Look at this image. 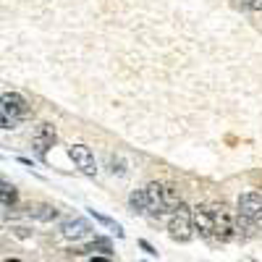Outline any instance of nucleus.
Masks as SVG:
<instances>
[{"instance_id": "a211bd4d", "label": "nucleus", "mask_w": 262, "mask_h": 262, "mask_svg": "<svg viewBox=\"0 0 262 262\" xmlns=\"http://www.w3.org/2000/svg\"><path fill=\"white\" fill-rule=\"evenodd\" d=\"M139 247H142L147 254H158V252H155V247H152V244H147V242H139Z\"/></svg>"}, {"instance_id": "4468645a", "label": "nucleus", "mask_w": 262, "mask_h": 262, "mask_svg": "<svg viewBox=\"0 0 262 262\" xmlns=\"http://www.w3.org/2000/svg\"><path fill=\"white\" fill-rule=\"evenodd\" d=\"M128 205H131V210H134V212H147V196H144V189L131 191Z\"/></svg>"}, {"instance_id": "9d476101", "label": "nucleus", "mask_w": 262, "mask_h": 262, "mask_svg": "<svg viewBox=\"0 0 262 262\" xmlns=\"http://www.w3.org/2000/svg\"><path fill=\"white\" fill-rule=\"evenodd\" d=\"M29 215L34 217V221H42V223H53L58 221V210L53 205H37V207H29Z\"/></svg>"}, {"instance_id": "f3484780", "label": "nucleus", "mask_w": 262, "mask_h": 262, "mask_svg": "<svg viewBox=\"0 0 262 262\" xmlns=\"http://www.w3.org/2000/svg\"><path fill=\"white\" fill-rule=\"evenodd\" d=\"M242 6L249 11H262V0H242Z\"/></svg>"}, {"instance_id": "6ab92c4d", "label": "nucleus", "mask_w": 262, "mask_h": 262, "mask_svg": "<svg viewBox=\"0 0 262 262\" xmlns=\"http://www.w3.org/2000/svg\"><path fill=\"white\" fill-rule=\"evenodd\" d=\"M86 262H111V257H92V259H86Z\"/></svg>"}, {"instance_id": "7ed1b4c3", "label": "nucleus", "mask_w": 262, "mask_h": 262, "mask_svg": "<svg viewBox=\"0 0 262 262\" xmlns=\"http://www.w3.org/2000/svg\"><path fill=\"white\" fill-rule=\"evenodd\" d=\"M168 233L173 242H189L194 236V226H191V210L181 202L176 210H173L170 221H168Z\"/></svg>"}, {"instance_id": "0eeeda50", "label": "nucleus", "mask_w": 262, "mask_h": 262, "mask_svg": "<svg viewBox=\"0 0 262 262\" xmlns=\"http://www.w3.org/2000/svg\"><path fill=\"white\" fill-rule=\"evenodd\" d=\"M58 142V134H55V126L53 123H39L37 131H34V137H32V144L34 149L39 152V155H45V152Z\"/></svg>"}, {"instance_id": "39448f33", "label": "nucleus", "mask_w": 262, "mask_h": 262, "mask_svg": "<svg viewBox=\"0 0 262 262\" xmlns=\"http://www.w3.org/2000/svg\"><path fill=\"white\" fill-rule=\"evenodd\" d=\"M69 158L74 160V165L84 173V176H95L97 173V160H95L92 149L86 144H71L69 147Z\"/></svg>"}, {"instance_id": "423d86ee", "label": "nucleus", "mask_w": 262, "mask_h": 262, "mask_svg": "<svg viewBox=\"0 0 262 262\" xmlns=\"http://www.w3.org/2000/svg\"><path fill=\"white\" fill-rule=\"evenodd\" d=\"M92 233V226L84 221V217H71V221H66L60 226V236L66 238V242H81V238H86Z\"/></svg>"}, {"instance_id": "9b49d317", "label": "nucleus", "mask_w": 262, "mask_h": 262, "mask_svg": "<svg viewBox=\"0 0 262 262\" xmlns=\"http://www.w3.org/2000/svg\"><path fill=\"white\" fill-rule=\"evenodd\" d=\"M18 202V189L6 181V179H0V205H6V207H13Z\"/></svg>"}, {"instance_id": "f8f14e48", "label": "nucleus", "mask_w": 262, "mask_h": 262, "mask_svg": "<svg viewBox=\"0 0 262 262\" xmlns=\"http://www.w3.org/2000/svg\"><path fill=\"white\" fill-rule=\"evenodd\" d=\"M163 205H165V212H168V210H176V207L181 205V191H179V186L163 184Z\"/></svg>"}, {"instance_id": "dca6fc26", "label": "nucleus", "mask_w": 262, "mask_h": 262, "mask_svg": "<svg viewBox=\"0 0 262 262\" xmlns=\"http://www.w3.org/2000/svg\"><path fill=\"white\" fill-rule=\"evenodd\" d=\"M111 170H113V173H121V176H123V173H126V160L111 158Z\"/></svg>"}, {"instance_id": "f257e3e1", "label": "nucleus", "mask_w": 262, "mask_h": 262, "mask_svg": "<svg viewBox=\"0 0 262 262\" xmlns=\"http://www.w3.org/2000/svg\"><path fill=\"white\" fill-rule=\"evenodd\" d=\"M29 116V102L18 92L0 95V128H16L18 121Z\"/></svg>"}, {"instance_id": "f03ea898", "label": "nucleus", "mask_w": 262, "mask_h": 262, "mask_svg": "<svg viewBox=\"0 0 262 262\" xmlns=\"http://www.w3.org/2000/svg\"><path fill=\"white\" fill-rule=\"evenodd\" d=\"M207 210L212 217V236L221 238V242H233L236 238V215L223 202L207 205Z\"/></svg>"}, {"instance_id": "aec40b11", "label": "nucleus", "mask_w": 262, "mask_h": 262, "mask_svg": "<svg viewBox=\"0 0 262 262\" xmlns=\"http://www.w3.org/2000/svg\"><path fill=\"white\" fill-rule=\"evenodd\" d=\"M16 233H18L21 238H27V236H29V231H27V228H16Z\"/></svg>"}, {"instance_id": "1a4fd4ad", "label": "nucleus", "mask_w": 262, "mask_h": 262, "mask_svg": "<svg viewBox=\"0 0 262 262\" xmlns=\"http://www.w3.org/2000/svg\"><path fill=\"white\" fill-rule=\"evenodd\" d=\"M191 226H194V231H196V233L205 236V238H210V236H212V217H210L207 205L194 207V210H191Z\"/></svg>"}, {"instance_id": "6e6552de", "label": "nucleus", "mask_w": 262, "mask_h": 262, "mask_svg": "<svg viewBox=\"0 0 262 262\" xmlns=\"http://www.w3.org/2000/svg\"><path fill=\"white\" fill-rule=\"evenodd\" d=\"M144 196H147V212L152 217H160L165 215V205H163V184L152 181L144 186Z\"/></svg>"}, {"instance_id": "2eb2a0df", "label": "nucleus", "mask_w": 262, "mask_h": 262, "mask_svg": "<svg viewBox=\"0 0 262 262\" xmlns=\"http://www.w3.org/2000/svg\"><path fill=\"white\" fill-rule=\"evenodd\" d=\"M90 212H92V217H95L97 223H102V226H107V228H113L116 236H123V228H121L116 221H111V217H105V215H100V212H95V210H90Z\"/></svg>"}, {"instance_id": "ddd939ff", "label": "nucleus", "mask_w": 262, "mask_h": 262, "mask_svg": "<svg viewBox=\"0 0 262 262\" xmlns=\"http://www.w3.org/2000/svg\"><path fill=\"white\" fill-rule=\"evenodd\" d=\"M92 252H102V254H111V242H105V238H97V242H92L90 247L84 249H71V254H92Z\"/></svg>"}, {"instance_id": "20e7f679", "label": "nucleus", "mask_w": 262, "mask_h": 262, "mask_svg": "<svg viewBox=\"0 0 262 262\" xmlns=\"http://www.w3.org/2000/svg\"><path fill=\"white\" fill-rule=\"evenodd\" d=\"M238 217H244L249 223H259L262 221V194L247 191L238 196Z\"/></svg>"}]
</instances>
